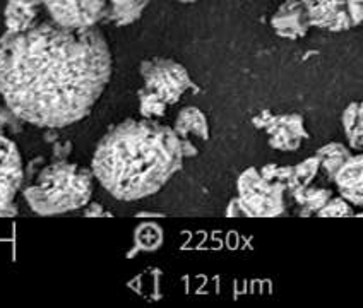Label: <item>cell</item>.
Instances as JSON below:
<instances>
[{
    "label": "cell",
    "instance_id": "30bf717a",
    "mask_svg": "<svg viewBox=\"0 0 363 308\" xmlns=\"http://www.w3.org/2000/svg\"><path fill=\"white\" fill-rule=\"evenodd\" d=\"M337 192L354 207L363 209V153L354 154L334 176Z\"/></svg>",
    "mask_w": 363,
    "mask_h": 308
},
{
    "label": "cell",
    "instance_id": "6da1fadb",
    "mask_svg": "<svg viewBox=\"0 0 363 308\" xmlns=\"http://www.w3.org/2000/svg\"><path fill=\"white\" fill-rule=\"evenodd\" d=\"M110 77V47L98 26L50 19L0 38V96L16 117L40 129L88 117Z\"/></svg>",
    "mask_w": 363,
    "mask_h": 308
},
{
    "label": "cell",
    "instance_id": "cb8c5ba5",
    "mask_svg": "<svg viewBox=\"0 0 363 308\" xmlns=\"http://www.w3.org/2000/svg\"><path fill=\"white\" fill-rule=\"evenodd\" d=\"M271 117H272L271 112H262V113H259L252 122H254V125L257 127V129H264V127L267 125V122L271 120Z\"/></svg>",
    "mask_w": 363,
    "mask_h": 308
},
{
    "label": "cell",
    "instance_id": "44dd1931",
    "mask_svg": "<svg viewBox=\"0 0 363 308\" xmlns=\"http://www.w3.org/2000/svg\"><path fill=\"white\" fill-rule=\"evenodd\" d=\"M21 120L19 117H16L14 112L7 106V103L4 101V98L0 96V122L4 123H11V125H18V122Z\"/></svg>",
    "mask_w": 363,
    "mask_h": 308
},
{
    "label": "cell",
    "instance_id": "5bb4252c",
    "mask_svg": "<svg viewBox=\"0 0 363 308\" xmlns=\"http://www.w3.org/2000/svg\"><path fill=\"white\" fill-rule=\"evenodd\" d=\"M341 123L350 147L354 151H363V108L360 101H353L346 106Z\"/></svg>",
    "mask_w": 363,
    "mask_h": 308
},
{
    "label": "cell",
    "instance_id": "3957f363",
    "mask_svg": "<svg viewBox=\"0 0 363 308\" xmlns=\"http://www.w3.org/2000/svg\"><path fill=\"white\" fill-rule=\"evenodd\" d=\"M93 170L65 161L45 166L24 190L28 204L41 216L64 215L86 207L93 195Z\"/></svg>",
    "mask_w": 363,
    "mask_h": 308
},
{
    "label": "cell",
    "instance_id": "484cf974",
    "mask_svg": "<svg viewBox=\"0 0 363 308\" xmlns=\"http://www.w3.org/2000/svg\"><path fill=\"white\" fill-rule=\"evenodd\" d=\"M111 4H121V2H127V0H110Z\"/></svg>",
    "mask_w": 363,
    "mask_h": 308
},
{
    "label": "cell",
    "instance_id": "4316f807",
    "mask_svg": "<svg viewBox=\"0 0 363 308\" xmlns=\"http://www.w3.org/2000/svg\"><path fill=\"white\" fill-rule=\"evenodd\" d=\"M360 105H362V108H363V98L360 100Z\"/></svg>",
    "mask_w": 363,
    "mask_h": 308
},
{
    "label": "cell",
    "instance_id": "8992f818",
    "mask_svg": "<svg viewBox=\"0 0 363 308\" xmlns=\"http://www.w3.org/2000/svg\"><path fill=\"white\" fill-rule=\"evenodd\" d=\"M311 24L341 33L363 23V0H302Z\"/></svg>",
    "mask_w": 363,
    "mask_h": 308
},
{
    "label": "cell",
    "instance_id": "f1b7e54d",
    "mask_svg": "<svg viewBox=\"0 0 363 308\" xmlns=\"http://www.w3.org/2000/svg\"><path fill=\"white\" fill-rule=\"evenodd\" d=\"M362 24H363V23H362Z\"/></svg>",
    "mask_w": 363,
    "mask_h": 308
},
{
    "label": "cell",
    "instance_id": "ba28073f",
    "mask_svg": "<svg viewBox=\"0 0 363 308\" xmlns=\"http://www.w3.org/2000/svg\"><path fill=\"white\" fill-rule=\"evenodd\" d=\"M264 130L269 139V146L284 153L296 151L302 146L303 139L308 137L303 117L298 113L272 115Z\"/></svg>",
    "mask_w": 363,
    "mask_h": 308
},
{
    "label": "cell",
    "instance_id": "4fadbf2b",
    "mask_svg": "<svg viewBox=\"0 0 363 308\" xmlns=\"http://www.w3.org/2000/svg\"><path fill=\"white\" fill-rule=\"evenodd\" d=\"M315 156L320 161V170L334 182V176L341 170V166L352 158V151L341 142H329L315 151Z\"/></svg>",
    "mask_w": 363,
    "mask_h": 308
},
{
    "label": "cell",
    "instance_id": "ffe728a7",
    "mask_svg": "<svg viewBox=\"0 0 363 308\" xmlns=\"http://www.w3.org/2000/svg\"><path fill=\"white\" fill-rule=\"evenodd\" d=\"M139 98H141V112L147 118L164 115V110H167L168 105L163 100H160L155 93H151L150 89L144 88V91L139 93Z\"/></svg>",
    "mask_w": 363,
    "mask_h": 308
},
{
    "label": "cell",
    "instance_id": "603a6c76",
    "mask_svg": "<svg viewBox=\"0 0 363 308\" xmlns=\"http://www.w3.org/2000/svg\"><path fill=\"white\" fill-rule=\"evenodd\" d=\"M278 164H266V166H262L261 170V175L264 176V178L267 180H276V176H278Z\"/></svg>",
    "mask_w": 363,
    "mask_h": 308
},
{
    "label": "cell",
    "instance_id": "7c38bea8",
    "mask_svg": "<svg viewBox=\"0 0 363 308\" xmlns=\"http://www.w3.org/2000/svg\"><path fill=\"white\" fill-rule=\"evenodd\" d=\"M182 141L187 139V135H196V137L208 141L209 139V123L206 115L201 112L196 106H187L179 113L175 120V127H173Z\"/></svg>",
    "mask_w": 363,
    "mask_h": 308
},
{
    "label": "cell",
    "instance_id": "2e32d148",
    "mask_svg": "<svg viewBox=\"0 0 363 308\" xmlns=\"http://www.w3.org/2000/svg\"><path fill=\"white\" fill-rule=\"evenodd\" d=\"M151 0H127V2L121 4H111L106 9L105 19L110 23L118 24V26H125V24L134 23L141 18L143 11L146 9V6Z\"/></svg>",
    "mask_w": 363,
    "mask_h": 308
},
{
    "label": "cell",
    "instance_id": "9c48e42d",
    "mask_svg": "<svg viewBox=\"0 0 363 308\" xmlns=\"http://www.w3.org/2000/svg\"><path fill=\"white\" fill-rule=\"evenodd\" d=\"M271 26L278 36L288 40H298L307 35L312 24L302 0H286L272 14Z\"/></svg>",
    "mask_w": 363,
    "mask_h": 308
},
{
    "label": "cell",
    "instance_id": "52a82bcc",
    "mask_svg": "<svg viewBox=\"0 0 363 308\" xmlns=\"http://www.w3.org/2000/svg\"><path fill=\"white\" fill-rule=\"evenodd\" d=\"M110 0H43L52 21L67 28L96 26L105 19Z\"/></svg>",
    "mask_w": 363,
    "mask_h": 308
},
{
    "label": "cell",
    "instance_id": "e0dca14e",
    "mask_svg": "<svg viewBox=\"0 0 363 308\" xmlns=\"http://www.w3.org/2000/svg\"><path fill=\"white\" fill-rule=\"evenodd\" d=\"M320 171V161L317 156L303 159L302 163H298L296 166H293V175L286 182V190H290L291 194L296 188L305 187V185H311L312 180L315 178L317 173Z\"/></svg>",
    "mask_w": 363,
    "mask_h": 308
},
{
    "label": "cell",
    "instance_id": "d6986e66",
    "mask_svg": "<svg viewBox=\"0 0 363 308\" xmlns=\"http://www.w3.org/2000/svg\"><path fill=\"white\" fill-rule=\"evenodd\" d=\"M162 229L152 224H143L135 232V244L143 250H155L156 246L162 245Z\"/></svg>",
    "mask_w": 363,
    "mask_h": 308
},
{
    "label": "cell",
    "instance_id": "5b68a950",
    "mask_svg": "<svg viewBox=\"0 0 363 308\" xmlns=\"http://www.w3.org/2000/svg\"><path fill=\"white\" fill-rule=\"evenodd\" d=\"M144 88L167 105H175L192 86L187 69L172 59H151L141 64Z\"/></svg>",
    "mask_w": 363,
    "mask_h": 308
},
{
    "label": "cell",
    "instance_id": "7402d4cb",
    "mask_svg": "<svg viewBox=\"0 0 363 308\" xmlns=\"http://www.w3.org/2000/svg\"><path fill=\"white\" fill-rule=\"evenodd\" d=\"M226 215H228V216H247L245 207H243L238 197H237V199H233L232 203H230L228 209H226Z\"/></svg>",
    "mask_w": 363,
    "mask_h": 308
},
{
    "label": "cell",
    "instance_id": "277c9868",
    "mask_svg": "<svg viewBox=\"0 0 363 308\" xmlns=\"http://www.w3.org/2000/svg\"><path fill=\"white\" fill-rule=\"evenodd\" d=\"M238 199L247 216L272 217L284 212L286 185L279 180H267L257 168H249L238 176Z\"/></svg>",
    "mask_w": 363,
    "mask_h": 308
},
{
    "label": "cell",
    "instance_id": "ac0fdd59",
    "mask_svg": "<svg viewBox=\"0 0 363 308\" xmlns=\"http://www.w3.org/2000/svg\"><path fill=\"white\" fill-rule=\"evenodd\" d=\"M353 204L350 200H346L343 195L340 197H331L329 203L317 212V216L320 217H348L353 216Z\"/></svg>",
    "mask_w": 363,
    "mask_h": 308
},
{
    "label": "cell",
    "instance_id": "9a60e30c",
    "mask_svg": "<svg viewBox=\"0 0 363 308\" xmlns=\"http://www.w3.org/2000/svg\"><path fill=\"white\" fill-rule=\"evenodd\" d=\"M293 199L296 200L302 209H305L303 215H317L325 204L329 203V199L333 197V192L329 188L323 187H311V185H305V187L296 188L293 192Z\"/></svg>",
    "mask_w": 363,
    "mask_h": 308
},
{
    "label": "cell",
    "instance_id": "83f0119b",
    "mask_svg": "<svg viewBox=\"0 0 363 308\" xmlns=\"http://www.w3.org/2000/svg\"><path fill=\"white\" fill-rule=\"evenodd\" d=\"M358 216H363V211H362V212H358Z\"/></svg>",
    "mask_w": 363,
    "mask_h": 308
},
{
    "label": "cell",
    "instance_id": "7a4b0ae2",
    "mask_svg": "<svg viewBox=\"0 0 363 308\" xmlns=\"http://www.w3.org/2000/svg\"><path fill=\"white\" fill-rule=\"evenodd\" d=\"M184 142L158 122L125 120L103 135L94 151V178L118 200H139L160 192L180 170Z\"/></svg>",
    "mask_w": 363,
    "mask_h": 308
},
{
    "label": "cell",
    "instance_id": "d4e9b609",
    "mask_svg": "<svg viewBox=\"0 0 363 308\" xmlns=\"http://www.w3.org/2000/svg\"><path fill=\"white\" fill-rule=\"evenodd\" d=\"M182 4H194V2H199V0H179Z\"/></svg>",
    "mask_w": 363,
    "mask_h": 308
},
{
    "label": "cell",
    "instance_id": "8fae6325",
    "mask_svg": "<svg viewBox=\"0 0 363 308\" xmlns=\"http://www.w3.org/2000/svg\"><path fill=\"white\" fill-rule=\"evenodd\" d=\"M43 0H7L4 21L7 33H19L36 24Z\"/></svg>",
    "mask_w": 363,
    "mask_h": 308
}]
</instances>
